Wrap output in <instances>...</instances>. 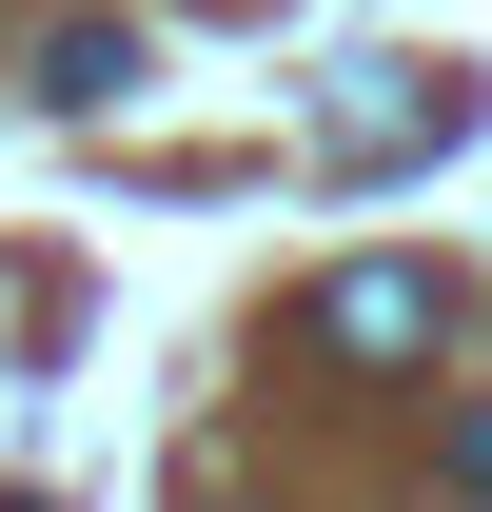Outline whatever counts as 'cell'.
Instances as JSON below:
<instances>
[{
    "label": "cell",
    "instance_id": "1",
    "mask_svg": "<svg viewBox=\"0 0 492 512\" xmlns=\"http://www.w3.org/2000/svg\"><path fill=\"white\" fill-rule=\"evenodd\" d=\"M315 335H335V355H433V276H394V256H374V276H335V296H315Z\"/></svg>",
    "mask_w": 492,
    "mask_h": 512
},
{
    "label": "cell",
    "instance_id": "2",
    "mask_svg": "<svg viewBox=\"0 0 492 512\" xmlns=\"http://www.w3.org/2000/svg\"><path fill=\"white\" fill-rule=\"evenodd\" d=\"M0 512H40V493H0Z\"/></svg>",
    "mask_w": 492,
    "mask_h": 512
}]
</instances>
